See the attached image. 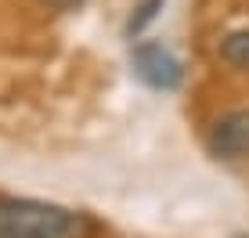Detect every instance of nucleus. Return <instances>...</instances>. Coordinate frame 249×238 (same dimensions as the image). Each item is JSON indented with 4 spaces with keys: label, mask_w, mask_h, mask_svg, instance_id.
I'll return each mask as SVG.
<instances>
[{
    "label": "nucleus",
    "mask_w": 249,
    "mask_h": 238,
    "mask_svg": "<svg viewBox=\"0 0 249 238\" xmlns=\"http://www.w3.org/2000/svg\"><path fill=\"white\" fill-rule=\"evenodd\" d=\"M87 220L76 209L40 199H0V238H83Z\"/></svg>",
    "instance_id": "nucleus-1"
},
{
    "label": "nucleus",
    "mask_w": 249,
    "mask_h": 238,
    "mask_svg": "<svg viewBox=\"0 0 249 238\" xmlns=\"http://www.w3.org/2000/svg\"><path fill=\"white\" fill-rule=\"evenodd\" d=\"M130 62H134V72L156 90H177L181 80H184L181 62H177L162 44H137Z\"/></svg>",
    "instance_id": "nucleus-2"
},
{
    "label": "nucleus",
    "mask_w": 249,
    "mask_h": 238,
    "mask_svg": "<svg viewBox=\"0 0 249 238\" xmlns=\"http://www.w3.org/2000/svg\"><path fill=\"white\" fill-rule=\"evenodd\" d=\"M210 152L220 155V159L249 155V108L228 112L210 126Z\"/></svg>",
    "instance_id": "nucleus-3"
},
{
    "label": "nucleus",
    "mask_w": 249,
    "mask_h": 238,
    "mask_svg": "<svg viewBox=\"0 0 249 238\" xmlns=\"http://www.w3.org/2000/svg\"><path fill=\"white\" fill-rule=\"evenodd\" d=\"M220 58L231 62V65H238V69H249V29L224 36V44H220Z\"/></svg>",
    "instance_id": "nucleus-4"
},
{
    "label": "nucleus",
    "mask_w": 249,
    "mask_h": 238,
    "mask_svg": "<svg viewBox=\"0 0 249 238\" xmlns=\"http://www.w3.org/2000/svg\"><path fill=\"white\" fill-rule=\"evenodd\" d=\"M159 7H162V0H144V4H137V15L130 18V36H134V33H141L144 25L156 18V11H159Z\"/></svg>",
    "instance_id": "nucleus-5"
},
{
    "label": "nucleus",
    "mask_w": 249,
    "mask_h": 238,
    "mask_svg": "<svg viewBox=\"0 0 249 238\" xmlns=\"http://www.w3.org/2000/svg\"><path fill=\"white\" fill-rule=\"evenodd\" d=\"M51 7H58V11H72V7H80L83 0H47Z\"/></svg>",
    "instance_id": "nucleus-6"
}]
</instances>
